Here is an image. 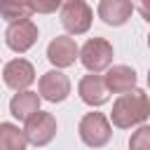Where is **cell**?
<instances>
[{
	"instance_id": "obj_1",
	"label": "cell",
	"mask_w": 150,
	"mask_h": 150,
	"mask_svg": "<svg viewBox=\"0 0 150 150\" xmlns=\"http://www.w3.org/2000/svg\"><path fill=\"white\" fill-rule=\"evenodd\" d=\"M150 117V98L143 89H129L124 94H120L112 103V112H110V122L117 129H131L143 124Z\"/></svg>"
},
{
	"instance_id": "obj_2",
	"label": "cell",
	"mask_w": 150,
	"mask_h": 150,
	"mask_svg": "<svg viewBox=\"0 0 150 150\" xmlns=\"http://www.w3.org/2000/svg\"><path fill=\"white\" fill-rule=\"evenodd\" d=\"M77 131H80V138L84 145L89 148H103L110 136H112V127H110V120L103 115V112H87L80 124H77Z\"/></svg>"
},
{
	"instance_id": "obj_3",
	"label": "cell",
	"mask_w": 150,
	"mask_h": 150,
	"mask_svg": "<svg viewBox=\"0 0 150 150\" xmlns=\"http://www.w3.org/2000/svg\"><path fill=\"white\" fill-rule=\"evenodd\" d=\"M80 61L89 73H103L112 63V45L105 38H89L80 49Z\"/></svg>"
},
{
	"instance_id": "obj_4",
	"label": "cell",
	"mask_w": 150,
	"mask_h": 150,
	"mask_svg": "<svg viewBox=\"0 0 150 150\" xmlns=\"http://www.w3.org/2000/svg\"><path fill=\"white\" fill-rule=\"evenodd\" d=\"M26 141L33 143L35 148H42L47 143H52V138L56 136V117L52 112H45V110H38L35 115H30L26 120Z\"/></svg>"
},
{
	"instance_id": "obj_5",
	"label": "cell",
	"mask_w": 150,
	"mask_h": 150,
	"mask_svg": "<svg viewBox=\"0 0 150 150\" xmlns=\"http://www.w3.org/2000/svg\"><path fill=\"white\" fill-rule=\"evenodd\" d=\"M5 42L12 52L16 54H23L28 52L35 42H38V26L30 21V19H23V21H14L9 23V28L5 30Z\"/></svg>"
},
{
	"instance_id": "obj_6",
	"label": "cell",
	"mask_w": 150,
	"mask_h": 150,
	"mask_svg": "<svg viewBox=\"0 0 150 150\" xmlns=\"http://www.w3.org/2000/svg\"><path fill=\"white\" fill-rule=\"evenodd\" d=\"M38 91H40V98H45L49 103H61L70 94V80L59 68L56 70H47L45 75H40Z\"/></svg>"
},
{
	"instance_id": "obj_7",
	"label": "cell",
	"mask_w": 150,
	"mask_h": 150,
	"mask_svg": "<svg viewBox=\"0 0 150 150\" xmlns=\"http://www.w3.org/2000/svg\"><path fill=\"white\" fill-rule=\"evenodd\" d=\"M91 21H94V12L91 7L82 0V2H73V5H63V12H61V23L63 28L70 33V35H82L91 28Z\"/></svg>"
},
{
	"instance_id": "obj_8",
	"label": "cell",
	"mask_w": 150,
	"mask_h": 150,
	"mask_svg": "<svg viewBox=\"0 0 150 150\" xmlns=\"http://www.w3.org/2000/svg\"><path fill=\"white\" fill-rule=\"evenodd\" d=\"M2 80H5V84L9 87V89H14V91H23V89H28L33 82H35V68H33V63L30 61H26V59H12V61H7L5 63V68H2Z\"/></svg>"
},
{
	"instance_id": "obj_9",
	"label": "cell",
	"mask_w": 150,
	"mask_h": 150,
	"mask_svg": "<svg viewBox=\"0 0 150 150\" xmlns=\"http://www.w3.org/2000/svg\"><path fill=\"white\" fill-rule=\"evenodd\" d=\"M77 56H80V47H77V42H75L73 38H68V35H59V38H54V40L47 45V59H49V63L56 66V68H68V66H73Z\"/></svg>"
},
{
	"instance_id": "obj_10",
	"label": "cell",
	"mask_w": 150,
	"mask_h": 150,
	"mask_svg": "<svg viewBox=\"0 0 150 150\" xmlns=\"http://www.w3.org/2000/svg\"><path fill=\"white\" fill-rule=\"evenodd\" d=\"M77 94L91 108H98V105L108 103V98H110V91H108V87H105V82H103V77L98 73L84 75L80 80V84H77Z\"/></svg>"
},
{
	"instance_id": "obj_11",
	"label": "cell",
	"mask_w": 150,
	"mask_h": 150,
	"mask_svg": "<svg viewBox=\"0 0 150 150\" xmlns=\"http://www.w3.org/2000/svg\"><path fill=\"white\" fill-rule=\"evenodd\" d=\"M134 14L131 0H101L98 2V19L108 26H124Z\"/></svg>"
},
{
	"instance_id": "obj_12",
	"label": "cell",
	"mask_w": 150,
	"mask_h": 150,
	"mask_svg": "<svg viewBox=\"0 0 150 150\" xmlns=\"http://www.w3.org/2000/svg\"><path fill=\"white\" fill-rule=\"evenodd\" d=\"M103 82H105L110 94H124V91L136 87V70L131 66H124V63L110 66L105 77H103Z\"/></svg>"
},
{
	"instance_id": "obj_13",
	"label": "cell",
	"mask_w": 150,
	"mask_h": 150,
	"mask_svg": "<svg viewBox=\"0 0 150 150\" xmlns=\"http://www.w3.org/2000/svg\"><path fill=\"white\" fill-rule=\"evenodd\" d=\"M40 110V94L38 91H30V89H23V91H16L14 96H12V101H9V112L16 117V120H21V122H26L30 115H35Z\"/></svg>"
},
{
	"instance_id": "obj_14",
	"label": "cell",
	"mask_w": 150,
	"mask_h": 150,
	"mask_svg": "<svg viewBox=\"0 0 150 150\" xmlns=\"http://www.w3.org/2000/svg\"><path fill=\"white\" fill-rule=\"evenodd\" d=\"M28 141L23 129L12 122H0V150H26Z\"/></svg>"
},
{
	"instance_id": "obj_15",
	"label": "cell",
	"mask_w": 150,
	"mask_h": 150,
	"mask_svg": "<svg viewBox=\"0 0 150 150\" xmlns=\"http://www.w3.org/2000/svg\"><path fill=\"white\" fill-rule=\"evenodd\" d=\"M30 14H33V7L28 0H0V16L9 23L30 19Z\"/></svg>"
},
{
	"instance_id": "obj_16",
	"label": "cell",
	"mask_w": 150,
	"mask_h": 150,
	"mask_svg": "<svg viewBox=\"0 0 150 150\" xmlns=\"http://www.w3.org/2000/svg\"><path fill=\"white\" fill-rule=\"evenodd\" d=\"M129 150H150V127L141 124L131 138H129Z\"/></svg>"
},
{
	"instance_id": "obj_17",
	"label": "cell",
	"mask_w": 150,
	"mask_h": 150,
	"mask_svg": "<svg viewBox=\"0 0 150 150\" xmlns=\"http://www.w3.org/2000/svg\"><path fill=\"white\" fill-rule=\"evenodd\" d=\"M28 2H30L33 12H38V14H52L61 7V0H28Z\"/></svg>"
},
{
	"instance_id": "obj_18",
	"label": "cell",
	"mask_w": 150,
	"mask_h": 150,
	"mask_svg": "<svg viewBox=\"0 0 150 150\" xmlns=\"http://www.w3.org/2000/svg\"><path fill=\"white\" fill-rule=\"evenodd\" d=\"M136 7H138V12H141V16L150 23V0H138Z\"/></svg>"
},
{
	"instance_id": "obj_19",
	"label": "cell",
	"mask_w": 150,
	"mask_h": 150,
	"mask_svg": "<svg viewBox=\"0 0 150 150\" xmlns=\"http://www.w3.org/2000/svg\"><path fill=\"white\" fill-rule=\"evenodd\" d=\"M73 2H82V0H61V5H73Z\"/></svg>"
},
{
	"instance_id": "obj_20",
	"label": "cell",
	"mask_w": 150,
	"mask_h": 150,
	"mask_svg": "<svg viewBox=\"0 0 150 150\" xmlns=\"http://www.w3.org/2000/svg\"><path fill=\"white\" fill-rule=\"evenodd\" d=\"M148 84H150V68H148Z\"/></svg>"
},
{
	"instance_id": "obj_21",
	"label": "cell",
	"mask_w": 150,
	"mask_h": 150,
	"mask_svg": "<svg viewBox=\"0 0 150 150\" xmlns=\"http://www.w3.org/2000/svg\"><path fill=\"white\" fill-rule=\"evenodd\" d=\"M148 47H150V35H148Z\"/></svg>"
}]
</instances>
